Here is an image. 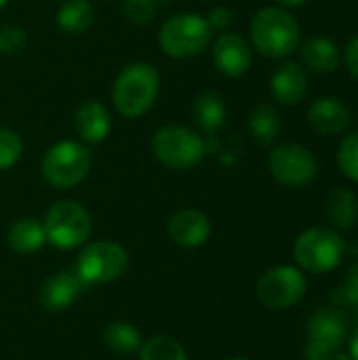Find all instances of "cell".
<instances>
[{"instance_id": "obj_28", "label": "cell", "mask_w": 358, "mask_h": 360, "mask_svg": "<svg viewBox=\"0 0 358 360\" xmlns=\"http://www.w3.org/2000/svg\"><path fill=\"white\" fill-rule=\"evenodd\" d=\"M27 34L19 25H2L0 27V53L2 55H17L25 49Z\"/></svg>"}, {"instance_id": "obj_11", "label": "cell", "mask_w": 358, "mask_h": 360, "mask_svg": "<svg viewBox=\"0 0 358 360\" xmlns=\"http://www.w3.org/2000/svg\"><path fill=\"white\" fill-rule=\"evenodd\" d=\"M272 177L287 188L308 186L319 171L314 154L302 143H281L272 150L268 160Z\"/></svg>"}, {"instance_id": "obj_5", "label": "cell", "mask_w": 358, "mask_h": 360, "mask_svg": "<svg viewBox=\"0 0 358 360\" xmlns=\"http://www.w3.org/2000/svg\"><path fill=\"white\" fill-rule=\"evenodd\" d=\"M211 27L198 13H177L158 30V44L165 55L190 59L200 55L211 44Z\"/></svg>"}, {"instance_id": "obj_32", "label": "cell", "mask_w": 358, "mask_h": 360, "mask_svg": "<svg viewBox=\"0 0 358 360\" xmlns=\"http://www.w3.org/2000/svg\"><path fill=\"white\" fill-rule=\"evenodd\" d=\"M342 61L346 63L348 72L358 80V34L346 44V49L342 53Z\"/></svg>"}, {"instance_id": "obj_20", "label": "cell", "mask_w": 358, "mask_h": 360, "mask_svg": "<svg viewBox=\"0 0 358 360\" xmlns=\"http://www.w3.org/2000/svg\"><path fill=\"white\" fill-rule=\"evenodd\" d=\"M327 219L335 230H352L358 224V198L348 188H335L327 196Z\"/></svg>"}, {"instance_id": "obj_13", "label": "cell", "mask_w": 358, "mask_h": 360, "mask_svg": "<svg viewBox=\"0 0 358 360\" xmlns=\"http://www.w3.org/2000/svg\"><path fill=\"white\" fill-rule=\"evenodd\" d=\"M169 238L184 249H198L211 236V221L198 209H181L167 224Z\"/></svg>"}, {"instance_id": "obj_17", "label": "cell", "mask_w": 358, "mask_h": 360, "mask_svg": "<svg viewBox=\"0 0 358 360\" xmlns=\"http://www.w3.org/2000/svg\"><path fill=\"white\" fill-rule=\"evenodd\" d=\"M270 91L272 97L281 103V105H298L300 101H304L306 93H308V74L300 63L287 61L283 63L270 80Z\"/></svg>"}, {"instance_id": "obj_12", "label": "cell", "mask_w": 358, "mask_h": 360, "mask_svg": "<svg viewBox=\"0 0 358 360\" xmlns=\"http://www.w3.org/2000/svg\"><path fill=\"white\" fill-rule=\"evenodd\" d=\"M213 63L219 74L228 78H238L251 68V46L249 42L232 32H222L211 49Z\"/></svg>"}, {"instance_id": "obj_25", "label": "cell", "mask_w": 358, "mask_h": 360, "mask_svg": "<svg viewBox=\"0 0 358 360\" xmlns=\"http://www.w3.org/2000/svg\"><path fill=\"white\" fill-rule=\"evenodd\" d=\"M137 354L139 360H188L184 346L169 335H156L146 340Z\"/></svg>"}, {"instance_id": "obj_1", "label": "cell", "mask_w": 358, "mask_h": 360, "mask_svg": "<svg viewBox=\"0 0 358 360\" xmlns=\"http://www.w3.org/2000/svg\"><path fill=\"white\" fill-rule=\"evenodd\" d=\"M251 42L255 51L270 59H283L298 51L302 30L298 19L283 6H264L251 19Z\"/></svg>"}, {"instance_id": "obj_37", "label": "cell", "mask_w": 358, "mask_h": 360, "mask_svg": "<svg viewBox=\"0 0 358 360\" xmlns=\"http://www.w3.org/2000/svg\"><path fill=\"white\" fill-rule=\"evenodd\" d=\"M6 4H8V0H0V11H2V8H4Z\"/></svg>"}, {"instance_id": "obj_4", "label": "cell", "mask_w": 358, "mask_h": 360, "mask_svg": "<svg viewBox=\"0 0 358 360\" xmlns=\"http://www.w3.org/2000/svg\"><path fill=\"white\" fill-rule=\"evenodd\" d=\"M152 152L160 165L173 171H188L200 165L207 143L200 133L186 124H165L152 137Z\"/></svg>"}, {"instance_id": "obj_3", "label": "cell", "mask_w": 358, "mask_h": 360, "mask_svg": "<svg viewBox=\"0 0 358 360\" xmlns=\"http://www.w3.org/2000/svg\"><path fill=\"white\" fill-rule=\"evenodd\" d=\"M91 171V152L82 141L63 139L53 143L40 162V173L44 181L57 190L76 188L87 179Z\"/></svg>"}, {"instance_id": "obj_9", "label": "cell", "mask_w": 358, "mask_h": 360, "mask_svg": "<svg viewBox=\"0 0 358 360\" xmlns=\"http://www.w3.org/2000/svg\"><path fill=\"white\" fill-rule=\"evenodd\" d=\"M306 278L295 266H276L264 272L257 281V300L270 310H287L306 295Z\"/></svg>"}, {"instance_id": "obj_7", "label": "cell", "mask_w": 358, "mask_h": 360, "mask_svg": "<svg viewBox=\"0 0 358 360\" xmlns=\"http://www.w3.org/2000/svg\"><path fill=\"white\" fill-rule=\"evenodd\" d=\"M42 226L46 232V243H51L59 251L82 247L93 230L89 211L76 200H57L55 205H51Z\"/></svg>"}, {"instance_id": "obj_15", "label": "cell", "mask_w": 358, "mask_h": 360, "mask_svg": "<svg viewBox=\"0 0 358 360\" xmlns=\"http://www.w3.org/2000/svg\"><path fill=\"white\" fill-rule=\"evenodd\" d=\"M308 122L317 133L325 137H333V135H342L344 131H348L352 122V114L340 99L319 97L308 108Z\"/></svg>"}, {"instance_id": "obj_22", "label": "cell", "mask_w": 358, "mask_h": 360, "mask_svg": "<svg viewBox=\"0 0 358 360\" xmlns=\"http://www.w3.org/2000/svg\"><path fill=\"white\" fill-rule=\"evenodd\" d=\"M57 27L70 36L84 34L95 21V6L91 0H63L57 8Z\"/></svg>"}, {"instance_id": "obj_24", "label": "cell", "mask_w": 358, "mask_h": 360, "mask_svg": "<svg viewBox=\"0 0 358 360\" xmlns=\"http://www.w3.org/2000/svg\"><path fill=\"white\" fill-rule=\"evenodd\" d=\"M249 131L260 143L264 146L274 143L281 133V116L276 108L270 103H260L257 108H253L249 116Z\"/></svg>"}, {"instance_id": "obj_10", "label": "cell", "mask_w": 358, "mask_h": 360, "mask_svg": "<svg viewBox=\"0 0 358 360\" xmlns=\"http://www.w3.org/2000/svg\"><path fill=\"white\" fill-rule=\"evenodd\" d=\"M348 338V319L333 308H321L308 321L306 335V360H327L338 352Z\"/></svg>"}, {"instance_id": "obj_2", "label": "cell", "mask_w": 358, "mask_h": 360, "mask_svg": "<svg viewBox=\"0 0 358 360\" xmlns=\"http://www.w3.org/2000/svg\"><path fill=\"white\" fill-rule=\"evenodd\" d=\"M160 91V74L148 61L124 65L112 86V101L120 116L139 118L156 103Z\"/></svg>"}, {"instance_id": "obj_18", "label": "cell", "mask_w": 358, "mask_h": 360, "mask_svg": "<svg viewBox=\"0 0 358 360\" xmlns=\"http://www.w3.org/2000/svg\"><path fill=\"white\" fill-rule=\"evenodd\" d=\"M302 59L312 72L331 74L342 63V49L331 38L314 36L302 44Z\"/></svg>"}, {"instance_id": "obj_16", "label": "cell", "mask_w": 358, "mask_h": 360, "mask_svg": "<svg viewBox=\"0 0 358 360\" xmlns=\"http://www.w3.org/2000/svg\"><path fill=\"white\" fill-rule=\"evenodd\" d=\"M74 129L82 143H101L112 131L110 110L101 101H84L74 114Z\"/></svg>"}, {"instance_id": "obj_19", "label": "cell", "mask_w": 358, "mask_h": 360, "mask_svg": "<svg viewBox=\"0 0 358 360\" xmlns=\"http://www.w3.org/2000/svg\"><path fill=\"white\" fill-rule=\"evenodd\" d=\"M226 116H228L226 103L222 95H217L215 91H203L194 97L192 118L203 133L215 135L226 124Z\"/></svg>"}, {"instance_id": "obj_35", "label": "cell", "mask_w": 358, "mask_h": 360, "mask_svg": "<svg viewBox=\"0 0 358 360\" xmlns=\"http://www.w3.org/2000/svg\"><path fill=\"white\" fill-rule=\"evenodd\" d=\"M327 360H352L350 359V354H344V352H333L331 356Z\"/></svg>"}, {"instance_id": "obj_14", "label": "cell", "mask_w": 358, "mask_h": 360, "mask_svg": "<svg viewBox=\"0 0 358 360\" xmlns=\"http://www.w3.org/2000/svg\"><path fill=\"white\" fill-rule=\"evenodd\" d=\"M82 281L76 276V272L72 270H63V272H57L53 276H49L42 287H40V295H38V302L40 306L51 312V314H59L63 310H68L76 300L78 295L82 293Z\"/></svg>"}, {"instance_id": "obj_27", "label": "cell", "mask_w": 358, "mask_h": 360, "mask_svg": "<svg viewBox=\"0 0 358 360\" xmlns=\"http://www.w3.org/2000/svg\"><path fill=\"white\" fill-rule=\"evenodd\" d=\"M338 165L348 179L358 184V131L342 139L338 148Z\"/></svg>"}, {"instance_id": "obj_23", "label": "cell", "mask_w": 358, "mask_h": 360, "mask_svg": "<svg viewBox=\"0 0 358 360\" xmlns=\"http://www.w3.org/2000/svg\"><path fill=\"white\" fill-rule=\"evenodd\" d=\"M101 338H103V344H106L112 352H116V354H120V356L137 354L139 348H141V344H143L141 333L137 331V327L131 325V323H124V321H114V323H110V325L103 329Z\"/></svg>"}, {"instance_id": "obj_30", "label": "cell", "mask_w": 358, "mask_h": 360, "mask_svg": "<svg viewBox=\"0 0 358 360\" xmlns=\"http://www.w3.org/2000/svg\"><path fill=\"white\" fill-rule=\"evenodd\" d=\"M205 19H207V23H209L211 32H219V34H222V32H228V27L232 25L234 13H232L230 6L217 4V6H213V8L209 11V15H207Z\"/></svg>"}, {"instance_id": "obj_29", "label": "cell", "mask_w": 358, "mask_h": 360, "mask_svg": "<svg viewBox=\"0 0 358 360\" xmlns=\"http://www.w3.org/2000/svg\"><path fill=\"white\" fill-rule=\"evenodd\" d=\"M158 6L152 0H122V13L131 23L143 25L150 23L156 15Z\"/></svg>"}, {"instance_id": "obj_31", "label": "cell", "mask_w": 358, "mask_h": 360, "mask_svg": "<svg viewBox=\"0 0 358 360\" xmlns=\"http://www.w3.org/2000/svg\"><path fill=\"white\" fill-rule=\"evenodd\" d=\"M338 295H342L340 297L342 302H346L350 306H358V262H354L348 268V272L344 276V283H342Z\"/></svg>"}, {"instance_id": "obj_26", "label": "cell", "mask_w": 358, "mask_h": 360, "mask_svg": "<svg viewBox=\"0 0 358 360\" xmlns=\"http://www.w3.org/2000/svg\"><path fill=\"white\" fill-rule=\"evenodd\" d=\"M23 156V141L21 137L6 127H0V171L13 169Z\"/></svg>"}, {"instance_id": "obj_6", "label": "cell", "mask_w": 358, "mask_h": 360, "mask_svg": "<svg viewBox=\"0 0 358 360\" xmlns=\"http://www.w3.org/2000/svg\"><path fill=\"white\" fill-rule=\"evenodd\" d=\"M346 253V240L338 230L331 228H308L293 245V257L298 266L312 274L335 270Z\"/></svg>"}, {"instance_id": "obj_36", "label": "cell", "mask_w": 358, "mask_h": 360, "mask_svg": "<svg viewBox=\"0 0 358 360\" xmlns=\"http://www.w3.org/2000/svg\"><path fill=\"white\" fill-rule=\"evenodd\" d=\"M152 2H154V4H156L158 8H160V6H165V4H169L171 0H152Z\"/></svg>"}, {"instance_id": "obj_8", "label": "cell", "mask_w": 358, "mask_h": 360, "mask_svg": "<svg viewBox=\"0 0 358 360\" xmlns=\"http://www.w3.org/2000/svg\"><path fill=\"white\" fill-rule=\"evenodd\" d=\"M129 268V253L120 243L97 240L84 245L76 259V276L84 287L108 285L118 281Z\"/></svg>"}, {"instance_id": "obj_34", "label": "cell", "mask_w": 358, "mask_h": 360, "mask_svg": "<svg viewBox=\"0 0 358 360\" xmlns=\"http://www.w3.org/2000/svg\"><path fill=\"white\" fill-rule=\"evenodd\" d=\"M276 2H279L283 8H285V6H287V8H291V6H302L306 0H276Z\"/></svg>"}, {"instance_id": "obj_33", "label": "cell", "mask_w": 358, "mask_h": 360, "mask_svg": "<svg viewBox=\"0 0 358 360\" xmlns=\"http://www.w3.org/2000/svg\"><path fill=\"white\" fill-rule=\"evenodd\" d=\"M348 354L350 359L358 360V327L350 333V344H348Z\"/></svg>"}, {"instance_id": "obj_38", "label": "cell", "mask_w": 358, "mask_h": 360, "mask_svg": "<svg viewBox=\"0 0 358 360\" xmlns=\"http://www.w3.org/2000/svg\"><path fill=\"white\" fill-rule=\"evenodd\" d=\"M228 360H249V359H243V356H234V359H228Z\"/></svg>"}, {"instance_id": "obj_21", "label": "cell", "mask_w": 358, "mask_h": 360, "mask_svg": "<svg viewBox=\"0 0 358 360\" xmlns=\"http://www.w3.org/2000/svg\"><path fill=\"white\" fill-rule=\"evenodd\" d=\"M6 238H8L11 249L17 253H23V255L36 253L46 245L44 226H42V221H38L34 217H21V219L13 221Z\"/></svg>"}]
</instances>
